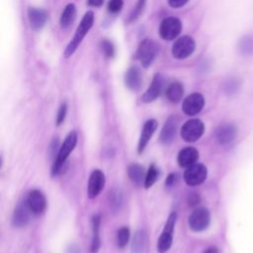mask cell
Wrapping results in <instances>:
<instances>
[{
    "label": "cell",
    "mask_w": 253,
    "mask_h": 253,
    "mask_svg": "<svg viewBox=\"0 0 253 253\" xmlns=\"http://www.w3.org/2000/svg\"><path fill=\"white\" fill-rule=\"evenodd\" d=\"M93 22H94L93 12L92 11L86 12L84 14L79 26L76 29V32H75V35H74L72 41L68 43V45L66 46V48L64 50V56L65 57H70L75 52V50L77 49V47L79 46V44L83 41L84 37L87 35V33L92 28Z\"/></svg>",
    "instance_id": "cell-1"
},
{
    "label": "cell",
    "mask_w": 253,
    "mask_h": 253,
    "mask_svg": "<svg viewBox=\"0 0 253 253\" xmlns=\"http://www.w3.org/2000/svg\"><path fill=\"white\" fill-rule=\"evenodd\" d=\"M76 143H77V133L75 131L69 132L65 137L63 143L59 147L57 156L54 159V162L52 164V168H51L52 176H55L61 172V169L65 164L67 157L75 148Z\"/></svg>",
    "instance_id": "cell-2"
},
{
    "label": "cell",
    "mask_w": 253,
    "mask_h": 253,
    "mask_svg": "<svg viewBox=\"0 0 253 253\" xmlns=\"http://www.w3.org/2000/svg\"><path fill=\"white\" fill-rule=\"evenodd\" d=\"M157 45L156 43L149 39H144L140 42L137 50L136 57L143 67H148L153 62L156 54H157Z\"/></svg>",
    "instance_id": "cell-3"
},
{
    "label": "cell",
    "mask_w": 253,
    "mask_h": 253,
    "mask_svg": "<svg viewBox=\"0 0 253 253\" xmlns=\"http://www.w3.org/2000/svg\"><path fill=\"white\" fill-rule=\"evenodd\" d=\"M176 218H177L176 212H172L165 223L163 231L160 234V237L157 242V250L159 253L167 252L172 245L173 231L176 223Z\"/></svg>",
    "instance_id": "cell-4"
},
{
    "label": "cell",
    "mask_w": 253,
    "mask_h": 253,
    "mask_svg": "<svg viewBox=\"0 0 253 253\" xmlns=\"http://www.w3.org/2000/svg\"><path fill=\"white\" fill-rule=\"evenodd\" d=\"M205 126L202 121L198 119L187 121L181 128V136L187 142L198 140L204 133Z\"/></svg>",
    "instance_id": "cell-5"
},
{
    "label": "cell",
    "mask_w": 253,
    "mask_h": 253,
    "mask_svg": "<svg viewBox=\"0 0 253 253\" xmlns=\"http://www.w3.org/2000/svg\"><path fill=\"white\" fill-rule=\"evenodd\" d=\"M195 46H196L195 41L189 36H184L179 38L174 42V44L172 45L171 52L175 58L183 59L188 57L194 52Z\"/></svg>",
    "instance_id": "cell-6"
},
{
    "label": "cell",
    "mask_w": 253,
    "mask_h": 253,
    "mask_svg": "<svg viewBox=\"0 0 253 253\" xmlns=\"http://www.w3.org/2000/svg\"><path fill=\"white\" fill-rule=\"evenodd\" d=\"M211 221L210 211L205 208L195 210L189 216L188 224L190 228L196 232L205 230Z\"/></svg>",
    "instance_id": "cell-7"
},
{
    "label": "cell",
    "mask_w": 253,
    "mask_h": 253,
    "mask_svg": "<svg viewBox=\"0 0 253 253\" xmlns=\"http://www.w3.org/2000/svg\"><path fill=\"white\" fill-rule=\"evenodd\" d=\"M182 30V24L179 19L175 17H168L164 19L159 27V35L163 40L171 41L177 38Z\"/></svg>",
    "instance_id": "cell-8"
},
{
    "label": "cell",
    "mask_w": 253,
    "mask_h": 253,
    "mask_svg": "<svg viewBox=\"0 0 253 253\" xmlns=\"http://www.w3.org/2000/svg\"><path fill=\"white\" fill-rule=\"evenodd\" d=\"M207 167L201 163H195L187 167L184 173V180L189 186H197L202 184L207 178Z\"/></svg>",
    "instance_id": "cell-9"
},
{
    "label": "cell",
    "mask_w": 253,
    "mask_h": 253,
    "mask_svg": "<svg viewBox=\"0 0 253 253\" xmlns=\"http://www.w3.org/2000/svg\"><path fill=\"white\" fill-rule=\"evenodd\" d=\"M205 105V99L200 93H193L188 96L182 105L183 112L188 116H195L202 111Z\"/></svg>",
    "instance_id": "cell-10"
},
{
    "label": "cell",
    "mask_w": 253,
    "mask_h": 253,
    "mask_svg": "<svg viewBox=\"0 0 253 253\" xmlns=\"http://www.w3.org/2000/svg\"><path fill=\"white\" fill-rule=\"evenodd\" d=\"M27 205L30 211L35 214H40L44 211L46 207V201L43 194L39 190L31 191L26 199Z\"/></svg>",
    "instance_id": "cell-11"
},
{
    "label": "cell",
    "mask_w": 253,
    "mask_h": 253,
    "mask_svg": "<svg viewBox=\"0 0 253 253\" xmlns=\"http://www.w3.org/2000/svg\"><path fill=\"white\" fill-rule=\"evenodd\" d=\"M104 185H105L104 173L99 169L94 170L91 173L89 181H88V196H89V198H91V199L96 198L103 190Z\"/></svg>",
    "instance_id": "cell-12"
},
{
    "label": "cell",
    "mask_w": 253,
    "mask_h": 253,
    "mask_svg": "<svg viewBox=\"0 0 253 253\" xmlns=\"http://www.w3.org/2000/svg\"><path fill=\"white\" fill-rule=\"evenodd\" d=\"M177 126H178V121L176 119L175 116H171L167 119V121L165 122L162 129H161V133H160V141L167 145L170 144L175 135H176V131H177Z\"/></svg>",
    "instance_id": "cell-13"
},
{
    "label": "cell",
    "mask_w": 253,
    "mask_h": 253,
    "mask_svg": "<svg viewBox=\"0 0 253 253\" xmlns=\"http://www.w3.org/2000/svg\"><path fill=\"white\" fill-rule=\"evenodd\" d=\"M163 87V77L161 74L157 73L154 75L151 84L149 85L148 89L145 91V93L142 95L141 100L145 103H150L157 99L161 93Z\"/></svg>",
    "instance_id": "cell-14"
},
{
    "label": "cell",
    "mask_w": 253,
    "mask_h": 253,
    "mask_svg": "<svg viewBox=\"0 0 253 253\" xmlns=\"http://www.w3.org/2000/svg\"><path fill=\"white\" fill-rule=\"evenodd\" d=\"M157 126H158V123L153 119L145 122V124L143 125V127L141 129V133H140L139 140H138V146H137L138 153H141L145 149L148 141L150 140L151 136L153 135L154 131L156 130Z\"/></svg>",
    "instance_id": "cell-15"
},
{
    "label": "cell",
    "mask_w": 253,
    "mask_h": 253,
    "mask_svg": "<svg viewBox=\"0 0 253 253\" xmlns=\"http://www.w3.org/2000/svg\"><path fill=\"white\" fill-rule=\"evenodd\" d=\"M30 209L27 205V202H21L17 205L15 208L13 217H12V222L14 226L17 227H22L26 225L30 219Z\"/></svg>",
    "instance_id": "cell-16"
},
{
    "label": "cell",
    "mask_w": 253,
    "mask_h": 253,
    "mask_svg": "<svg viewBox=\"0 0 253 253\" xmlns=\"http://www.w3.org/2000/svg\"><path fill=\"white\" fill-rule=\"evenodd\" d=\"M199 158V151L195 147H185L178 153L177 161L181 167H189L196 163Z\"/></svg>",
    "instance_id": "cell-17"
},
{
    "label": "cell",
    "mask_w": 253,
    "mask_h": 253,
    "mask_svg": "<svg viewBox=\"0 0 253 253\" xmlns=\"http://www.w3.org/2000/svg\"><path fill=\"white\" fill-rule=\"evenodd\" d=\"M236 133L237 129L233 125H222L216 129V139L220 144L226 145L235 139Z\"/></svg>",
    "instance_id": "cell-18"
},
{
    "label": "cell",
    "mask_w": 253,
    "mask_h": 253,
    "mask_svg": "<svg viewBox=\"0 0 253 253\" xmlns=\"http://www.w3.org/2000/svg\"><path fill=\"white\" fill-rule=\"evenodd\" d=\"M125 83L126 87L132 91H137L141 86V73L137 66L129 67L125 75Z\"/></svg>",
    "instance_id": "cell-19"
},
{
    "label": "cell",
    "mask_w": 253,
    "mask_h": 253,
    "mask_svg": "<svg viewBox=\"0 0 253 253\" xmlns=\"http://www.w3.org/2000/svg\"><path fill=\"white\" fill-rule=\"evenodd\" d=\"M28 15L31 27L34 30L42 29L44 26L47 19V14L43 9L30 8L28 11Z\"/></svg>",
    "instance_id": "cell-20"
},
{
    "label": "cell",
    "mask_w": 253,
    "mask_h": 253,
    "mask_svg": "<svg viewBox=\"0 0 253 253\" xmlns=\"http://www.w3.org/2000/svg\"><path fill=\"white\" fill-rule=\"evenodd\" d=\"M127 174H128L130 181L134 185L140 186V185H142V182L144 184L146 174L144 173V169L141 165H139L137 163H133V164L129 165L128 169H127Z\"/></svg>",
    "instance_id": "cell-21"
},
{
    "label": "cell",
    "mask_w": 253,
    "mask_h": 253,
    "mask_svg": "<svg viewBox=\"0 0 253 253\" xmlns=\"http://www.w3.org/2000/svg\"><path fill=\"white\" fill-rule=\"evenodd\" d=\"M100 223H101V217L100 215H93L92 217V242H91V251L93 253H96L100 246H101V241H100Z\"/></svg>",
    "instance_id": "cell-22"
},
{
    "label": "cell",
    "mask_w": 253,
    "mask_h": 253,
    "mask_svg": "<svg viewBox=\"0 0 253 253\" xmlns=\"http://www.w3.org/2000/svg\"><path fill=\"white\" fill-rule=\"evenodd\" d=\"M76 17V7L74 4L70 3L68 5H66V7L64 8L61 17H60V26L63 29L68 28L75 20Z\"/></svg>",
    "instance_id": "cell-23"
},
{
    "label": "cell",
    "mask_w": 253,
    "mask_h": 253,
    "mask_svg": "<svg viewBox=\"0 0 253 253\" xmlns=\"http://www.w3.org/2000/svg\"><path fill=\"white\" fill-rule=\"evenodd\" d=\"M184 94V89L181 83L173 82L171 83L166 90V97L172 103H178Z\"/></svg>",
    "instance_id": "cell-24"
},
{
    "label": "cell",
    "mask_w": 253,
    "mask_h": 253,
    "mask_svg": "<svg viewBox=\"0 0 253 253\" xmlns=\"http://www.w3.org/2000/svg\"><path fill=\"white\" fill-rule=\"evenodd\" d=\"M146 236L143 230H137L134 233L131 243V253H144Z\"/></svg>",
    "instance_id": "cell-25"
},
{
    "label": "cell",
    "mask_w": 253,
    "mask_h": 253,
    "mask_svg": "<svg viewBox=\"0 0 253 253\" xmlns=\"http://www.w3.org/2000/svg\"><path fill=\"white\" fill-rule=\"evenodd\" d=\"M109 202H110V207L113 209V211H118L123 204L122 192L119 189L112 190L109 195Z\"/></svg>",
    "instance_id": "cell-26"
},
{
    "label": "cell",
    "mask_w": 253,
    "mask_h": 253,
    "mask_svg": "<svg viewBox=\"0 0 253 253\" xmlns=\"http://www.w3.org/2000/svg\"><path fill=\"white\" fill-rule=\"evenodd\" d=\"M158 174H159V171L158 169L155 167L154 164H151L149 166V169L145 175V180H144V187L145 188H150L157 180L158 178Z\"/></svg>",
    "instance_id": "cell-27"
},
{
    "label": "cell",
    "mask_w": 253,
    "mask_h": 253,
    "mask_svg": "<svg viewBox=\"0 0 253 253\" xmlns=\"http://www.w3.org/2000/svg\"><path fill=\"white\" fill-rule=\"evenodd\" d=\"M128 238H129V229L127 227H121L118 230L117 233V244L118 247L120 248H124L127 242H128Z\"/></svg>",
    "instance_id": "cell-28"
},
{
    "label": "cell",
    "mask_w": 253,
    "mask_h": 253,
    "mask_svg": "<svg viewBox=\"0 0 253 253\" xmlns=\"http://www.w3.org/2000/svg\"><path fill=\"white\" fill-rule=\"evenodd\" d=\"M240 51L243 54H252L253 53V38L252 37H246L241 40L240 45H239Z\"/></svg>",
    "instance_id": "cell-29"
},
{
    "label": "cell",
    "mask_w": 253,
    "mask_h": 253,
    "mask_svg": "<svg viewBox=\"0 0 253 253\" xmlns=\"http://www.w3.org/2000/svg\"><path fill=\"white\" fill-rule=\"evenodd\" d=\"M101 47H102V50L104 52V54L107 56V57H113L114 54H115V48H114V45L113 43L108 41V40H104L101 43Z\"/></svg>",
    "instance_id": "cell-30"
},
{
    "label": "cell",
    "mask_w": 253,
    "mask_h": 253,
    "mask_svg": "<svg viewBox=\"0 0 253 253\" xmlns=\"http://www.w3.org/2000/svg\"><path fill=\"white\" fill-rule=\"evenodd\" d=\"M145 2H146V0H138V2H137V4H136L135 8L133 9L132 13H131L130 16H129V19H128L129 22H132V21L136 20V19L139 17V15L141 14V12H142V10H143V8H144Z\"/></svg>",
    "instance_id": "cell-31"
},
{
    "label": "cell",
    "mask_w": 253,
    "mask_h": 253,
    "mask_svg": "<svg viewBox=\"0 0 253 253\" xmlns=\"http://www.w3.org/2000/svg\"><path fill=\"white\" fill-rule=\"evenodd\" d=\"M124 5V1L123 0H110L108 3V10L113 13H119Z\"/></svg>",
    "instance_id": "cell-32"
},
{
    "label": "cell",
    "mask_w": 253,
    "mask_h": 253,
    "mask_svg": "<svg viewBox=\"0 0 253 253\" xmlns=\"http://www.w3.org/2000/svg\"><path fill=\"white\" fill-rule=\"evenodd\" d=\"M66 112H67V106L65 103H63L60 105L58 112H57V116H56V125L57 126H60L64 122L65 117H66Z\"/></svg>",
    "instance_id": "cell-33"
},
{
    "label": "cell",
    "mask_w": 253,
    "mask_h": 253,
    "mask_svg": "<svg viewBox=\"0 0 253 253\" xmlns=\"http://www.w3.org/2000/svg\"><path fill=\"white\" fill-rule=\"evenodd\" d=\"M200 203V197L197 195V194H195V193H193V194H191L190 196H189V198H188V204L190 205V206H196V205H198Z\"/></svg>",
    "instance_id": "cell-34"
},
{
    "label": "cell",
    "mask_w": 253,
    "mask_h": 253,
    "mask_svg": "<svg viewBox=\"0 0 253 253\" xmlns=\"http://www.w3.org/2000/svg\"><path fill=\"white\" fill-rule=\"evenodd\" d=\"M187 2H188V0H168L169 5L173 8H180V7L184 6Z\"/></svg>",
    "instance_id": "cell-35"
},
{
    "label": "cell",
    "mask_w": 253,
    "mask_h": 253,
    "mask_svg": "<svg viewBox=\"0 0 253 253\" xmlns=\"http://www.w3.org/2000/svg\"><path fill=\"white\" fill-rule=\"evenodd\" d=\"M177 178H178V176H177V174H175V173H171V174H169L168 175V177L166 178V181H165V184L167 185V186H173L174 184H175V182L177 181Z\"/></svg>",
    "instance_id": "cell-36"
},
{
    "label": "cell",
    "mask_w": 253,
    "mask_h": 253,
    "mask_svg": "<svg viewBox=\"0 0 253 253\" xmlns=\"http://www.w3.org/2000/svg\"><path fill=\"white\" fill-rule=\"evenodd\" d=\"M104 0H88V4L93 7H100L102 6Z\"/></svg>",
    "instance_id": "cell-37"
},
{
    "label": "cell",
    "mask_w": 253,
    "mask_h": 253,
    "mask_svg": "<svg viewBox=\"0 0 253 253\" xmlns=\"http://www.w3.org/2000/svg\"><path fill=\"white\" fill-rule=\"evenodd\" d=\"M204 253H218V251H217V249H216V248H214V247H211V248L207 249Z\"/></svg>",
    "instance_id": "cell-38"
}]
</instances>
